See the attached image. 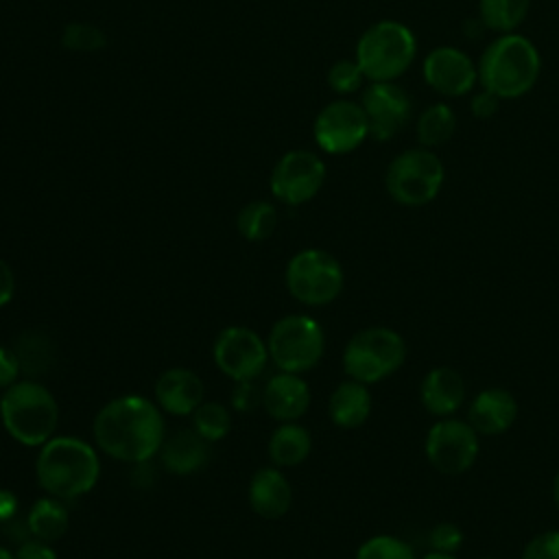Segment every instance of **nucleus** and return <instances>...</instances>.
Masks as SVG:
<instances>
[{
	"mask_svg": "<svg viewBox=\"0 0 559 559\" xmlns=\"http://www.w3.org/2000/svg\"><path fill=\"white\" fill-rule=\"evenodd\" d=\"M162 413L155 402L142 395L114 397L94 417V441L116 461L146 463L166 439Z\"/></svg>",
	"mask_w": 559,
	"mask_h": 559,
	"instance_id": "obj_1",
	"label": "nucleus"
},
{
	"mask_svg": "<svg viewBox=\"0 0 559 559\" xmlns=\"http://www.w3.org/2000/svg\"><path fill=\"white\" fill-rule=\"evenodd\" d=\"M39 487L59 500H72L94 489L100 476L96 450L79 437H52L39 445L35 461Z\"/></svg>",
	"mask_w": 559,
	"mask_h": 559,
	"instance_id": "obj_2",
	"label": "nucleus"
},
{
	"mask_svg": "<svg viewBox=\"0 0 559 559\" xmlns=\"http://www.w3.org/2000/svg\"><path fill=\"white\" fill-rule=\"evenodd\" d=\"M478 83L500 98H520L533 90L542 59L531 39L518 33L498 35L478 59Z\"/></svg>",
	"mask_w": 559,
	"mask_h": 559,
	"instance_id": "obj_3",
	"label": "nucleus"
},
{
	"mask_svg": "<svg viewBox=\"0 0 559 559\" xmlns=\"http://www.w3.org/2000/svg\"><path fill=\"white\" fill-rule=\"evenodd\" d=\"M4 430L22 445H44L59 426V404L37 380H17L0 395Z\"/></svg>",
	"mask_w": 559,
	"mask_h": 559,
	"instance_id": "obj_4",
	"label": "nucleus"
},
{
	"mask_svg": "<svg viewBox=\"0 0 559 559\" xmlns=\"http://www.w3.org/2000/svg\"><path fill=\"white\" fill-rule=\"evenodd\" d=\"M417 41L413 31L395 20L371 24L356 44V61L373 81H395L415 61Z\"/></svg>",
	"mask_w": 559,
	"mask_h": 559,
	"instance_id": "obj_5",
	"label": "nucleus"
},
{
	"mask_svg": "<svg viewBox=\"0 0 559 559\" xmlns=\"http://www.w3.org/2000/svg\"><path fill=\"white\" fill-rule=\"evenodd\" d=\"M404 360L406 343L402 334L384 325L358 330L343 349V371L367 386L393 376Z\"/></svg>",
	"mask_w": 559,
	"mask_h": 559,
	"instance_id": "obj_6",
	"label": "nucleus"
},
{
	"mask_svg": "<svg viewBox=\"0 0 559 559\" xmlns=\"http://www.w3.org/2000/svg\"><path fill=\"white\" fill-rule=\"evenodd\" d=\"M445 168L432 148L417 146L395 155L384 173L389 197L406 207H421L437 199L443 188Z\"/></svg>",
	"mask_w": 559,
	"mask_h": 559,
	"instance_id": "obj_7",
	"label": "nucleus"
},
{
	"mask_svg": "<svg viewBox=\"0 0 559 559\" xmlns=\"http://www.w3.org/2000/svg\"><path fill=\"white\" fill-rule=\"evenodd\" d=\"M266 347L280 371L304 373L323 358L325 334L317 319L308 314H286L273 323Z\"/></svg>",
	"mask_w": 559,
	"mask_h": 559,
	"instance_id": "obj_8",
	"label": "nucleus"
},
{
	"mask_svg": "<svg viewBox=\"0 0 559 559\" xmlns=\"http://www.w3.org/2000/svg\"><path fill=\"white\" fill-rule=\"evenodd\" d=\"M345 284L341 262L325 249L308 247L297 251L286 264V288L306 306L332 304Z\"/></svg>",
	"mask_w": 559,
	"mask_h": 559,
	"instance_id": "obj_9",
	"label": "nucleus"
},
{
	"mask_svg": "<svg viewBox=\"0 0 559 559\" xmlns=\"http://www.w3.org/2000/svg\"><path fill=\"white\" fill-rule=\"evenodd\" d=\"M478 437L467 419L441 417L426 432L424 454L439 474L459 476L476 463L480 450Z\"/></svg>",
	"mask_w": 559,
	"mask_h": 559,
	"instance_id": "obj_10",
	"label": "nucleus"
},
{
	"mask_svg": "<svg viewBox=\"0 0 559 559\" xmlns=\"http://www.w3.org/2000/svg\"><path fill=\"white\" fill-rule=\"evenodd\" d=\"M212 358L234 382L258 380L271 360L266 341L245 325H229L221 330L212 347Z\"/></svg>",
	"mask_w": 559,
	"mask_h": 559,
	"instance_id": "obj_11",
	"label": "nucleus"
},
{
	"mask_svg": "<svg viewBox=\"0 0 559 559\" xmlns=\"http://www.w3.org/2000/svg\"><path fill=\"white\" fill-rule=\"evenodd\" d=\"M325 162L306 148L284 153L271 173V192L286 205H304L319 194L325 183Z\"/></svg>",
	"mask_w": 559,
	"mask_h": 559,
	"instance_id": "obj_12",
	"label": "nucleus"
},
{
	"mask_svg": "<svg viewBox=\"0 0 559 559\" xmlns=\"http://www.w3.org/2000/svg\"><path fill=\"white\" fill-rule=\"evenodd\" d=\"M314 140L323 153L345 155L356 151L369 135L362 105L354 100H332L314 118Z\"/></svg>",
	"mask_w": 559,
	"mask_h": 559,
	"instance_id": "obj_13",
	"label": "nucleus"
},
{
	"mask_svg": "<svg viewBox=\"0 0 559 559\" xmlns=\"http://www.w3.org/2000/svg\"><path fill=\"white\" fill-rule=\"evenodd\" d=\"M360 105L369 122V135L378 142L395 138L413 118V100L395 81H373L362 92Z\"/></svg>",
	"mask_w": 559,
	"mask_h": 559,
	"instance_id": "obj_14",
	"label": "nucleus"
},
{
	"mask_svg": "<svg viewBox=\"0 0 559 559\" xmlns=\"http://www.w3.org/2000/svg\"><path fill=\"white\" fill-rule=\"evenodd\" d=\"M424 81L443 96H465L478 81V66L472 57L454 46L432 48L424 63Z\"/></svg>",
	"mask_w": 559,
	"mask_h": 559,
	"instance_id": "obj_15",
	"label": "nucleus"
},
{
	"mask_svg": "<svg viewBox=\"0 0 559 559\" xmlns=\"http://www.w3.org/2000/svg\"><path fill=\"white\" fill-rule=\"evenodd\" d=\"M518 419V400L502 386L478 391L467 404V421L480 437L504 435Z\"/></svg>",
	"mask_w": 559,
	"mask_h": 559,
	"instance_id": "obj_16",
	"label": "nucleus"
},
{
	"mask_svg": "<svg viewBox=\"0 0 559 559\" xmlns=\"http://www.w3.org/2000/svg\"><path fill=\"white\" fill-rule=\"evenodd\" d=\"M203 380L186 367H173L159 373L155 382L157 406L168 415H192L203 404Z\"/></svg>",
	"mask_w": 559,
	"mask_h": 559,
	"instance_id": "obj_17",
	"label": "nucleus"
},
{
	"mask_svg": "<svg viewBox=\"0 0 559 559\" xmlns=\"http://www.w3.org/2000/svg\"><path fill=\"white\" fill-rule=\"evenodd\" d=\"M264 411L282 421H297L310 406V386L299 373L277 371L262 386Z\"/></svg>",
	"mask_w": 559,
	"mask_h": 559,
	"instance_id": "obj_18",
	"label": "nucleus"
},
{
	"mask_svg": "<svg viewBox=\"0 0 559 559\" xmlns=\"http://www.w3.org/2000/svg\"><path fill=\"white\" fill-rule=\"evenodd\" d=\"M465 380L452 367H432L419 382V402L421 406L441 417H454V413L465 404Z\"/></svg>",
	"mask_w": 559,
	"mask_h": 559,
	"instance_id": "obj_19",
	"label": "nucleus"
},
{
	"mask_svg": "<svg viewBox=\"0 0 559 559\" xmlns=\"http://www.w3.org/2000/svg\"><path fill=\"white\" fill-rule=\"evenodd\" d=\"M247 498L255 515L277 520L288 513L293 504V489L277 467H262L251 476Z\"/></svg>",
	"mask_w": 559,
	"mask_h": 559,
	"instance_id": "obj_20",
	"label": "nucleus"
},
{
	"mask_svg": "<svg viewBox=\"0 0 559 559\" xmlns=\"http://www.w3.org/2000/svg\"><path fill=\"white\" fill-rule=\"evenodd\" d=\"M210 441H205L194 428L192 430H177L164 439L159 448L162 465L177 476L194 474L210 461Z\"/></svg>",
	"mask_w": 559,
	"mask_h": 559,
	"instance_id": "obj_21",
	"label": "nucleus"
},
{
	"mask_svg": "<svg viewBox=\"0 0 559 559\" xmlns=\"http://www.w3.org/2000/svg\"><path fill=\"white\" fill-rule=\"evenodd\" d=\"M328 415L332 424L343 430L360 428L371 415L369 386L352 378L341 382L328 400Z\"/></svg>",
	"mask_w": 559,
	"mask_h": 559,
	"instance_id": "obj_22",
	"label": "nucleus"
},
{
	"mask_svg": "<svg viewBox=\"0 0 559 559\" xmlns=\"http://www.w3.org/2000/svg\"><path fill=\"white\" fill-rule=\"evenodd\" d=\"M312 435L297 421H282L269 439V456L277 467H295L310 456Z\"/></svg>",
	"mask_w": 559,
	"mask_h": 559,
	"instance_id": "obj_23",
	"label": "nucleus"
},
{
	"mask_svg": "<svg viewBox=\"0 0 559 559\" xmlns=\"http://www.w3.org/2000/svg\"><path fill=\"white\" fill-rule=\"evenodd\" d=\"M13 352L17 356L20 369L26 378H37L50 371L57 358L55 341L41 330H26L17 336Z\"/></svg>",
	"mask_w": 559,
	"mask_h": 559,
	"instance_id": "obj_24",
	"label": "nucleus"
},
{
	"mask_svg": "<svg viewBox=\"0 0 559 559\" xmlns=\"http://www.w3.org/2000/svg\"><path fill=\"white\" fill-rule=\"evenodd\" d=\"M68 526H70L68 509L59 498L48 496L31 504L26 515V531L31 533V537L52 544L66 535Z\"/></svg>",
	"mask_w": 559,
	"mask_h": 559,
	"instance_id": "obj_25",
	"label": "nucleus"
},
{
	"mask_svg": "<svg viewBox=\"0 0 559 559\" xmlns=\"http://www.w3.org/2000/svg\"><path fill=\"white\" fill-rule=\"evenodd\" d=\"M415 131H417V140L421 146L437 148L454 135L456 114L445 103H432L419 114Z\"/></svg>",
	"mask_w": 559,
	"mask_h": 559,
	"instance_id": "obj_26",
	"label": "nucleus"
},
{
	"mask_svg": "<svg viewBox=\"0 0 559 559\" xmlns=\"http://www.w3.org/2000/svg\"><path fill=\"white\" fill-rule=\"evenodd\" d=\"M531 0H478V17L493 33H515L526 20Z\"/></svg>",
	"mask_w": 559,
	"mask_h": 559,
	"instance_id": "obj_27",
	"label": "nucleus"
},
{
	"mask_svg": "<svg viewBox=\"0 0 559 559\" xmlns=\"http://www.w3.org/2000/svg\"><path fill=\"white\" fill-rule=\"evenodd\" d=\"M236 227L245 240L262 242L277 227V210L269 201H251L238 212Z\"/></svg>",
	"mask_w": 559,
	"mask_h": 559,
	"instance_id": "obj_28",
	"label": "nucleus"
},
{
	"mask_svg": "<svg viewBox=\"0 0 559 559\" xmlns=\"http://www.w3.org/2000/svg\"><path fill=\"white\" fill-rule=\"evenodd\" d=\"M192 428L210 443L221 441L231 430V413L218 402H203L192 413Z\"/></svg>",
	"mask_w": 559,
	"mask_h": 559,
	"instance_id": "obj_29",
	"label": "nucleus"
},
{
	"mask_svg": "<svg viewBox=\"0 0 559 559\" xmlns=\"http://www.w3.org/2000/svg\"><path fill=\"white\" fill-rule=\"evenodd\" d=\"M61 46L72 52H100L107 46V35L92 22H70L61 31Z\"/></svg>",
	"mask_w": 559,
	"mask_h": 559,
	"instance_id": "obj_30",
	"label": "nucleus"
},
{
	"mask_svg": "<svg viewBox=\"0 0 559 559\" xmlns=\"http://www.w3.org/2000/svg\"><path fill=\"white\" fill-rule=\"evenodd\" d=\"M354 559H417V555L413 546L402 537L380 533L365 539L358 546Z\"/></svg>",
	"mask_w": 559,
	"mask_h": 559,
	"instance_id": "obj_31",
	"label": "nucleus"
},
{
	"mask_svg": "<svg viewBox=\"0 0 559 559\" xmlns=\"http://www.w3.org/2000/svg\"><path fill=\"white\" fill-rule=\"evenodd\" d=\"M365 79L367 76H365V72H362V68L358 66L356 59H338L328 70V83L341 96L358 92Z\"/></svg>",
	"mask_w": 559,
	"mask_h": 559,
	"instance_id": "obj_32",
	"label": "nucleus"
},
{
	"mask_svg": "<svg viewBox=\"0 0 559 559\" xmlns=\"http://www.w3.org/2000/svg\"><path fill=\"white\" fill-rule=\"evenodd\" d=\"M428 546H430V550L456 555V550L463 546V531H461V526H456L452 522L435 524L430 528V533H428Z\"/></svg>",
	"mask_w": 559,
	"mask_h": 559,
	"instance_id": "obj_33",
	"label": "nucleus"
},
{
	"mask_svg": "<svg viewBox=\"0 0 559 559\" xmlns=\"http://www.w3.org/2000/svg\"><path fill=\"white\" fill-rule=\"evenodd\" d=\"M522 559H559V531H542L531 537L522 550Z\"/></svg>",
	"mask_w": 559,
	"mask_h": 559,
	"instance_id": "obj_34",
	"label": "nucleus"
},
{
	"mask_svg": "<svg viewBox=\"0 0 559 559\" xmlns=\"http://www.w3.org/2000/svg\"><path fill=\"white\" fill-rule=\"evenodd\" d=\"M255 406H262V389H258L255 380L236 382L231 391V408L238 413H249Z\"/></svg>",
	"mask_w": 559,
	"mask_h": 559,
	"instance_id": "obj_35",
	"label": "nucleus"
},
{
	"mask_svg": "<svg viewBox=\"0 0 559 559\" xmlns=\"http://www.w3.org/2000/svg\"><path fill=\"white\" fill-rule=\"evenodd\" d=\"M500 96H496L493 92H489V90H478V92H474L472 94V98H469V111H472V116L474 118H478V120H487V118H491V116H496V111H498V107H500Z\"/></svg>",
	"mask_w": 559,
	"mask_h": 559,
	"instance_id": "obj_36",
	"label": "nucleus"
},
{
	"mask_svg": "<svg viewBox=\"0 0 559 559\" xmlns=\"http://www.w3.org/2000/svg\"><path fill=\"white\" fill-rule=\"evenodd\" d=\"M22 369L17 362V356L13 352V347H4L0 345V389H9L11 384L17 382Z\"/></svg>",
	"mask_w": 559,
	"mask_h": 559,
	"instance_id": "obj_37",
	"label": "nucleus"
},
{
	"mask_svg": "<svg viewBox=\"0 0 559 559\" xmlns=\"http://www.w3.org/2000/svg\"><path fill=\"white\" fill-rule=\"evenodd\" d=\"M13 555H15V559H57L52 544L35 539V537L24 539Z\"/></svg>",
	"mask_w": 559,
	"mask_h": 559,
	"instance_id": "obj_38",
	"label": "nucleus"
},
{
	"mask_svg": "<svg viewBox=\"0 0 559 559\" xmlns=\"http://www.w3.org/2000/svg\"><path fill=\"white\" fill-rule=\"evenodd\" d=\"M15 295V275L9 266V262H4L0 258V308L7 306Z\"/></svg>",
	"mask_w": 559,
	"mask_h": 559,
	"instance_id": "obj_39",
	"label": "nucleus"
},
{
	"mask_svg": "<svg viewBox=\"0 0 559 559\" xmlns=\"http://www.w3.org/2000/svg\"><path fill=\"white\" fill-rule=\"evenodd\" d=\"M17 496L11 489H0V522H9L17 513Z\"/></svg>",
	"mask_w": 559,
	"mask_h": 559,
	"instance_id": "obj_40",
	"label": "nucleus"
},
{
	"mask_svg": "<svg viewBox=\"0 0 559 559\" xmlns=\"http://www.w3.org/2000/svg\"><path fill=\"white\" fill-rule=\"evenodd\" d=\"M419 559H459L456 555L452 552H439V550H428L426 555H421Z\"/></svg>",
	"mask_w": 559,
	"mask_h": 559,
	"instance_id": "obj_41",
	"label": "nucleus"
},
{
	"mask_svg": "<svg viewBox=\"0 0 559 559\" xmlns=\"http://www.w3.org/2000/svg\"><path fill=\"white\" fill-rule=\"evenodd\" d=\"M552 502H555V507L559 509V472H557L555 478H552Z\"/></svg>",
	"mask_w": 559,
	"mask_h": 559,
	"instance_id": "obj_42",
	"label": "nucleus"
},
{
	"mask_svg": "<svg viewBox=\"0 0 559 559\" xmlns=\"http://www.w3.org/2000/svg\"><path fill=\"white\" fill-rule=\"evenodd\" d=\"M0 559H15V555L11 550H7L4 546H0Z\"/></svg>",
	"mask_w": 559,
	"mask_h": 559,
	"instance_id": "obj_43",
	"label": "nucleus"
},
{
	"mask_svg": "<svg viewBox=\"0 0 559 559\" xmlns=\"http://www.w3.org/2000/svg\"><path fill=\"white\" fill-rule=\"evenodd\" d=\"M483 559H496V557H483Z\"/></svg>",
	"mask_w": 559,
	"mask_h": 559,
	"instance_id": "obj_44",
	"label": "nucleus"
}]
</instances>
